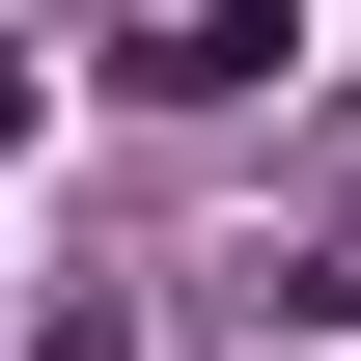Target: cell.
<instances>
[{"label": "cell", "instance_id": "7a4b0ae2", "mask_svg": "<svg viewBox=\"0 0 361 361\" xmlns=\"http://www.w3.org/2000/svg\"><path fill=\"white\" fill-rule=\"evenodd\" d=\"M0 139H28V84H0Z\"/></svg>", "mask_w": 361, "mask_h": 361}, {"label": "cell", "instance_id": "6da1fadb", "mask_svg": "<svg viewBox=\"0 0 361 361\" xmlns=\"http://www.w3.org/2000/svg\"><path fill=\"white\" fill-rule=\"evenodd\" d=\"M278 56H306L278 0H167V28H139V84H167V111H223V84H278Z\"/></svg>", "mask_w": 361, "mask_h": 361}]
</instances>
